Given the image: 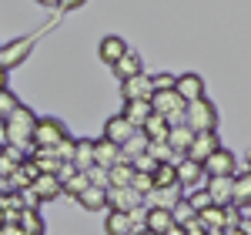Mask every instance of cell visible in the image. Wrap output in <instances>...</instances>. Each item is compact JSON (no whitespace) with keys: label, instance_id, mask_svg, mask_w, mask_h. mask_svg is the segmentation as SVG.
<instances>
[{"label":"cell","instance_id":"cell-30","mask_svg":"<svg viewBox=\"0 0 251 235\" xmlns=\"http://www.w3.org/2000/svg\"><path fill=\"white\" fill-rule=\"evenodd\" d=\"M184 202H188V208H191L194 215H198V212H204V208H211V198H208L204 188H191V192L184 195Z\"/></svg>","mask_w":251,"mask_h":235},{"label":"cell","instance_id":"cell-24","mask_svg":"<svg viewBox=\"0 0 251 235\" xmlns=\"http://www.w3.org/2000/svg\"><path fill=\"white\" fill-rule=\"evenodd\" d=\"M144 138L148 141H168V131H171V121L168 118H161V115H151L148 121H144Z\"/></svg>","mask_w":251,"mask_h":235},{"label":"cell","instance_id":"cell-41","mask_svg":"<svg viewBox=\"0 0 251 235\" xmlns=\"http://www.w3.org/2000/svg\"><path fill=\"white\" fill-rule=\"evenodd\" d=\"M137 235H151V232H137Z\"/></svg>","mask_w":251,"mask_h":235},{"label":"cell","instance_id":"cell-35","mask_svg":"<svg viewBox=\"0 0 251 235\" xmlns=\"http://www.w3.org/2000/svg\"><path fill=\"white\" fill-rule=\"evenodd\" d=\"M131 168H134L137 175H154V168H157V161L151 155H148V151H144V155L141 158H134V161H131Z\"/></svg>","mask_w":251,"mask_h":235},{"label":"cell","instance_id":"cell-9","mask_svg":"<svg viewBox=\"0 0 251 235\" xmlns=\"http://www.w3.org/2000/svg\"><path fill=\"white\" fill-rule=\"evenodd\" d=\"M174 94L184 101V104L201 101L204 98V81H201V74H181V78L174 81Z\"/></svg>","mask_w":251,"mask_h":235},{"label":"cell","instance_id":"cell-13","mask_svg":"<svg viewBox=\"0 0 251 235\" xmlns=\"http://www.w3.org/2000/svg\"><path fill=\"white\" fill-rule=\"evenodd\" d=\"M231 178H208V185H204V192H208V198H211V205H218V208H231Z\"/></svg>","mask_w":251,"mask_h":235},{"label":"cell","instance_id":"cell-7","mask_svg":"<svg viewBox=\"0 0 251 235\" xmlns=\"http://www.w3.org/2000/svg\"><path fill=\"white\" fill-rule=\"evenodd\" d=\"M121 94L124 101H151L154 98V84H151V74H137L131 81H121Z\"/></svg>","mask_w":251,"mask_h":235},{"label":"cell","instance_id":"cell-6","mask_svg":"<svg viewBox=\"0 0 251 235\" xmlns=\"http://www.w3.org/2000/svg\"><path fill=\"white\" fill-rule=\"evenodd\" d=\"M234 168H238V165H234V155L225 148V145H221V148H218V151H214V155L201 165L204 178H231Z\"/></svg>","mask_w":251,"mask_h":235},{"label":"cell","instance_id":"cell-38","mask_svg":"<svg viewBox=\"0 0 251 235\" xmlns=\"http://www.w3.org/2000/svg\"><path fill=\"white\" fill-rule=\"evenodd\" d=\"M3 88H7V71L0 67V91H3Z\"/></svg>","mask_w":251,"mask_h":235},{"label":"cell","instance_id":"cell-39","mask_svg":"<svg viewBox=\"0 0 251 235\" xmlns=\"http://www.w3.org/2000/svg\"><path fill=\"white\" fill-rule=\"evenodd\" d=\"M248 172H251V151H248Z\"/></svg>","mask_w":251,"mask_h":235},{"label":"cell","instance_id":"cell-42","mask_svg":"<svg viewBox=\"0 0 251 235\" xmlns=\"http://www.w3.org/2000/svg\"><path fill=\"white\" fill-rule=\"evenodd\" d=\"M0 151H3V145H0Z\"/></svg>","mask_w":251,"mask_h":235},{"label":"cell","instance_id":"cell-40","mask_svg":"<svg viewBox=\"0 0 251 235\" xmlns=\"http://www.w3.org/2000/svg\"><path fill=\"white\" fill-rule=\"evenodd\" d=\"M0 229H3V212H0Z\"/></svg>","mask_w":251,"mask_h":235},{"label":"cell","instance_id":"cell-21","mask_svg":"<svg viewBox=\"0 0 251 235\" xmlns=\"http://www.w3.org/2000/svg\"><path fill=\"white\" fill-rule=\"evenodd\" d=\"M177 202H181V188H177V185H171V188H154V192L148 195V208H164V212H171Z\"/></svg>","mask_w":251,"mask_h":235},{"label":"cell","instance_id":"cell-29","mask_svg":"<svg viewBox=\"0 0 251 235\" xmlns=\"http://www.w3.org/2000/svg\"><path fill=\"white\" fill-rule=\"evenodd\" d=\"M148 155L154 158L157 165H174V161H177V155L171 151L168 141H148Z\"/></svg>","mask_w":251,"mask_h":235},{"label":"cell","instance_id":"cell-1","mask_svg":"<svg viewBox=\"0 0 251 235\" xmlns=\"http://www.w3.org/2000/svg\"><path fill=\"white\" fill-rule=\"evenodd\" d=\"M34 128H37V115L27 108V104H17V111L10 118L0 121V131H3V145L10 148H30V138H34Z\"/></svg>","mask_w":251,"mask_h":235},{"label":"cell","instance_id":"cell-20","mask_svg":"<svg viewBox=\"0 0 251 235\" xmlns=\"http://www.w3.org/2000/svg\"><path fill=\"white\" fill-rule=\"evenodd\" d=\"M137 74H144V60H141V54L127 51V54L114 64V78L117 81H131V78H137Z\"/></svg>","mask_w":251,"mask_h":235},{"label":"cell","instance_id":"cell-33","mask_svg":"<svg viewBox=\"0 0 251 235\" xmlns=\"http://www.w3.org/2000/svg\"><path fill=\"white\" fill-rule=\"evenodd\" d=\"M17 104H20V101H17V94H14L10 88H3V91H0V121L14 115V111H17Z\"/></svg>","mask_w":251,"mask_h":235},{"label":"cell","instance_id":"cell-11","mask_svg":"<svg viewBox=\"0 0 251 235\" xmlns=\"http://www.w3.org/2000/svg\"><path fill=\"white\" fill-rule=\"evenodd\" d=\"M174 178H177V188L191 192V188H198V181L204 178V172H201V165H194L188 158H177L174 161Z\"/></svg>","mask_w":251,"mask_h":235},{"label":"cell","instance_id":"cell-23","mask_svg":"<svg viewBox=\"0 0 251 235\" xmlns=\"http://www.w3.org/2000/svg\"><path fill=\"white\" fill-rule=\"evenodd\" d=\"M71 165H74V172L87 175V172L94 168V141H77V148H74V158H71Z\"/></svg>","mask_w":251,"mask_h":235},{"label":"cell","instance_id":"cell-2","mask_svg":"<svg viewBox=\"0 0 251 235\" xmlns=\"http://www.w3.org/2000/svg\"><path fill=\"white\" fill-rule=\"evenodd\" d=\"M218 104L208 98L194 101V104H188L184 108V124L191 128L194 135H204V131H218Z\"/></svg>","mask_w":251,"mask_h":235},{"label":"cell","instance_id":"cell-18","mask_svg":"<svg viewBox=\"0 0 251 235\" xmlns=\"http://www.w3.org/2000/svg\"><path fill=\"white\" fill-rule=\"evenodd\" d=\"M131 135H134V128H131L121 115H114V118L104 121V141H111V145H117V148H121Z\"/></svg>","mask_w":251,"mask_h":235},{"label":"cell","instance_id":"cell-22","mask_svg":"<svg viewBox=\"0 0 251 235\" xmlns=\"http://www.w3.org/2000/svg\"><path fill=\"white\" fill-rule=\"evenodd\" d=\"M77 202L87 208V212H104L107 208V188H97V185H87L77 195Z\"/></svg>","mask_w":251,"mask_h":235},{"label":"cell","instance_id":"cell-4","mask_svg":"<svg viewBox=\"0 0 251 235\" xmlns=\"http://www.w3.org/2000/svg\"><path fill=\"white\" fill-rule=\"evenodd\" d=\"M34 44H37L34 34H27V37H14V40H7V44H0V67H3V71H14L17 64H24V60L30 58Z\"/></svg>","mask_w":251,"mask_h":235},{"label":"cell","instance_id":"cell-5","mask_svg":"<svg viewBox=\"0 0 251 235\" xmlns=\"http://www.w3.org/2000/svg\"><path fill=\"white\" fill-rule=\"evenodd\" d=\"M218 148H221L218 131H204V135H194V141H191V148L184 151V158H188V161H194V165H204V161H208Z\"/></svg>","mask_w":251,"mask_h":235},{"label":"cell","instance_id":"cell-3","mask_svg":"<svg viewBox=\"0 0 251 235\" xmlns=\"http://www.w3.org/2000/svg\"><path fill=\"white\" fill-rule=\"evenodd\" d=\"M67 135V128H64V121L57 118H37V128H34V138H30V148L34 151H54Z\"/></svg>","mask_w":251,"mask_h":235},{"label":"cell","instance_id":"cell-15","mask_svg":"<svg viewBox=\"0 0 251 235\" xmlns=\"http://www.w3.org/2000/svg\"><path fill=\"white\" fill-rule=\"evenodd\" d=\"M151 115H154V111H151V101H124V111H121V118H124L134 131H141L144 121Z\"/></svg>","mask_w":251,"mask_h":235},{"label":"cell","instance_id":"cell-17","mask_svg":"<svg viewBox=\"0 0 251 235\" xmlns=\"http://www.w3.org/2000/svg\"><path fill=\"white\" fill-rule=\"evenodd\" d=\"M117 161H121V148L117 145H111V141H94V168H100V172H111Z\"/></svg>","mask_w":251,"mask_h":235},{"label":"cell","instance_id":"cell-28","mask_svg":"<svg viewBox=\"0 0 251 235\" xmlns=\"http://www.w3.org/2000/svg\"><path fill=\"white\" fill-rule=\"evenodd\" d=\"M104 229H107V235H134V225H131L127 212H107Z\"/></svg>","mask_w":251,"mask_h":235},{"label":"cell","instance_id":"cell-37","mask_svg":"<svg viewBox=\"0 0 251 235\" xmlns=\"http://www.w3.org/2000/svg\"><path fill=\"white\" fill-rule=\"evenodd\" d=\"M181 235H208V232H204V229H198V225H194V222H191L188 229H181Z\"/></svg>","mask_w":251,"mask_h":235},{"label":"cell","instance_id":"cell-26","mask_svg":"<svg viewBox=\"0 0 251 235\" xmlns=\"http://www.w3.org/2000/svg\"><path fill=\"white\" fill-rule=\"evenodd\" d=\"M144 151H148V138H144V131H134V135L121 145V161H134V158H141Z\"/></svg>","mask_w":251,"mask_h":235},{"label":"cell","instance_id":"cell-12","mask_svg":"<svg viewBox=\"0 0 251 235\" xmlns=\"http://www.w3.org/2000/svg\"><path fill=\"white\" fill-rule=\"evenodd\" d=\"M127 51H131V47L124 44V37H121V34H107V37L97 44V54H100V60H104V64H111V67H114V64L124 58Z\"/></svg>","mask_w":251,"mask_h":235},{"label":"cell","instance_id":"cell-34","mask_svg":"<svg viewBox=\"0 0 251 235\" xmlns=\"http://www.w3.org/2000/svg\"><path fill=\"white\" fill-rule=\"evenodd\" d=\"M74 148H77V138H64L57 148H54V158H57L60 165H71V158H74Z\"/></svg>","mask_w":251,"mask_h":235},{"label":"cell","instance_id":"cell-16","mask_svg":"<svg viewBox=\"0 0 251 235\" xmlns=\"http://www.w3.org/2000/svg\"><path fill=\"white\" fill-rule=\"evenodd\" d=\"M107 208L111 212H134V208H141V198L131 188H107Z\"/></svg>","mask_w":251,"mask_h":235},{"label":"cell","instance_id":"cell-10","mask_svg":"<svg viewBox=\"0 0 251 235\" xmlns=\"http://www.w3.org/2000/svg\"><path fill=\"white\" fill-rule=\"evenodd\" d=\"M177 225H174V215L164 212V208H144V232L151 235H171Z\"/></svg>","mask_w":251,"mask_h":235},{"label":"cell","instance_id":"cell-14","mask_svg":"<svg viewBox=\"0 0 251 235\" xmlns=\"http://www.w3.org/2000/svg\"><path fill=\"white\" fill-rule=\"evenodd\" d=\"M231 208L234 212L251 208V172L234 175V181H231Z\"/></svg>","mask_w":251,"mask_h":235},{"label":"cell","instance_id":"cell-19","mask_svg":"<svg viewBox=\"0 0 251 235\" xmlns=\"http://www.w3.org/2000/svg\"><path fill=\"white\" fill-rule=\"evenodd\" d=\"M191 141H194V131L184 124V121H177V124H171V131H168V145H171V151L174 155H181L184 158V151L191 148Z\"/></svg>","mask_w":251,"mask_h":235},{"label":"cell","instance_id":"cell-8","mask_svg":"<svg viewBox=\"0 0 251 235\" xmlns=\"http://www.w3.org/2000/svg\"><path fill=\"white\" fill-rule=\"evenodd\" d=\"M184 108H188V104L177 98L174 91H157L154 98H151V111L161 115V118H168V121H171V118H181V115H184Z\"/></svg>","mask_w":251,"mask_h":235},{"label":"cell","instance_id":"cell-25","mask_svg":"<svg viewBox=\"0 0 251 235\" xmlns=\"http://www.w3.org/2000/svg\"><path fill=\"white\" fill-rule=\"evenodd\" d=\"M131 178H134L131 161H117L114 168L107 172V188H131Z\"/></svg>","mask_w":251,"mask_h":235},{"label":"cell","instance_id":"cell-32","mask_svg":"<svg viewBox=\"0 0 251 235\" xmlns=\"http://www.w3.org/2000/svg\"><path fill=\"white\" fill-rule=\"evenodd\" d=\"M87 185H91V181H87V175H80V172H74V175H71L67 181H64V185H60V195H74V198H77L80 192L87 188Z\"/></svg>","mask_w":251,"mask_h":235},{"label":"cell","instance_id":"cell-27","mask_svg":"<svg viewBox=\"0 0 251 235\" xmlns=\"http://www.w3.org/2000/svg\"><path fill=\"white\" fill-rule=\"evenodd\" d=\"M30 188L37 192V198H40V202H50V198H57V195H60V181H57L54 175H37Z\"/></svg>","mask_w":251,"mask_h":235},{"label":"cell","instance_id":"cell-31","mask_svg":"<svg viewBox=\"0 0 251 235\" xmlns=\"http://www.w3.org/2000/svg\"><path fill=\"white\" fill-rule=\"evenodd\" d=\"M151 181H154V188H171V185H177V178H174V165H157L154 175H151Z\"/></svg>","mask_w":251,"mask_h":235},{"label":"cell","instance_id":"cell-36","mask_svg":"<svg viewBox=\"0 0 251 235\" xmlns=\"http://www.w3.org/2000/svg\"><path fill=\"white\" fill-rule=\"evenodd\" d=\"M174 74H168V71H161V74H151V84H154V94L157 91H174Z\"/></svg>","mask_w":251,"mask_h":235}]
</instances>
